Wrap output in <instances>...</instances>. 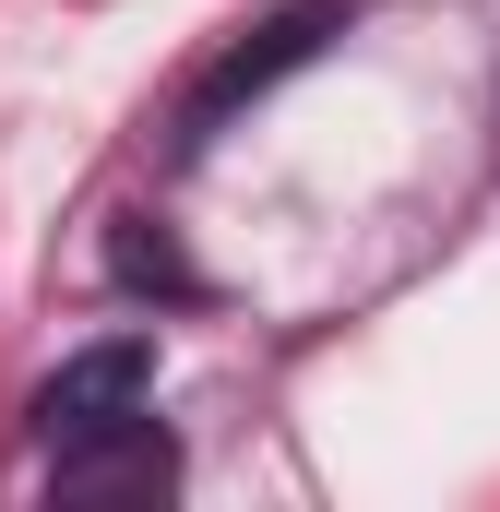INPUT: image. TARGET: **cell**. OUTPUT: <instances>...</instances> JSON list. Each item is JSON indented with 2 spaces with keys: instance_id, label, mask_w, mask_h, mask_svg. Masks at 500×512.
I'll return each mask as SVG.
<instances>
[{
  "instance_id": "obj_1",
  "label": "cell",
  "mask_w": 500,
  "mask_h": 512,
  "mask_svg": "<svg viewBox=\"0 0 500 512\" xmlns=\"http://www.w3.org/2000/svg\"><path fill=\"white\" fill-rule=\"evenodd\" d=\"M143 405H155V346H143V334H108V346L60 358V370L36 382V429H48V453H60V441H96V429H120Z\"/></svg>"
},
{
  "instance_id": "obj_2",
  "label": "cell",
  "mask_w": 500,
  "mask_h": 512,
  "mask_svg": "<svg viewBox=\"0 0 500 512\" xmlns=\"http://www.w3.org/2000/svg\"><path fill=\"white\" fill-rule=\"evenodd\" d=\"M334 36H346V12H334V0H298V12H274L262 36H239V48L203 72V96H191V143H215V131H227V108L274 96V84H286L298 60H322Z\"/></svg>"
},
{
  "instance_id": "obj_3",
  "label": "cell",
  "mask_w": 500,
  "mask_h": 512,
  "mask_svg": "<svg viewBox=\"0 0 500 512\" xmlns=\"http://www.w3.org/2000/svg\"><path fill=\"white\" fill-rule=\"evenodd\" d=\"M167 489H179V441H167L155 417H120V429H96V441H60V453H48V501H72V512L167 501Z\"/></svg>"
},
{
  "instance_id": "obj_4",
  "label": "cell",
  "mask_w": 500,
  "mask_h": 512,
  "mask_svg": "<svg viewBox=\"0 0 500 512\" xmlns=\"http://www.w3.org/2000/svg\"><path fill=\"white\" fill-rule=\"evenodd\" d=\"M108 274H120V286H143V298H203V274L179 262V239H167V227H120V239H108Z\"/></svg>"
}]
</instances>
